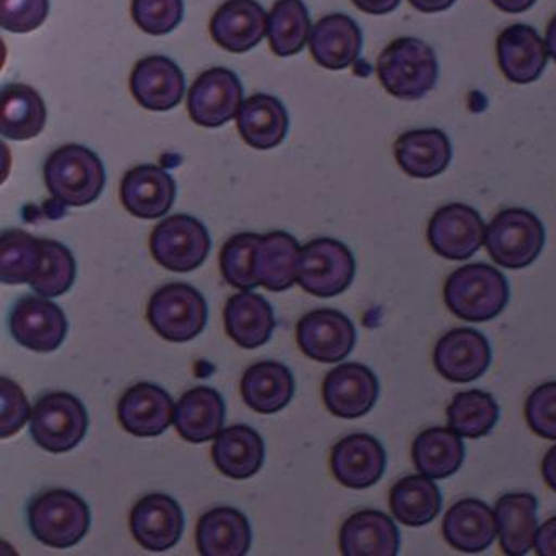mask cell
Instances as JSON below:
<instances>
[{
	"mask_svg": "<svg viewBox=\"0 0 556 556\" xmlns=\"http://www.w3.org/2000/svg\"><path fill=\"white\" fill-rule=\"evenodd\" d=\"M444 304L466 323H488L498 318L509 303V285L500 269L490 264H466L444 282Z\"/></svg>",
	"mask_w": 556,
	"mask_h": 556,
	"instance_id": "cell-1",
	"label": "cell"
},
{
	"mask_svg": "<svg viewBox=\"0 0 556 556\" xmlns=\"http://www.w3.org/2000/svg\"><path fill=\"white\" fill-rule=\"evenodd\" d=\"M376 73L391 96L418 101L437 86L440 70L430 43L416 37H402L381 52Z\"/></svg>",
	"mask_w": 556,
	"mask_h": 556,
	"instance_id": "cell-2",
	"label": "cell"
},
{
	"mask_svg": "<svg viewBox=\"0 0 556 556\" xmlns=\"http://www.w3.org/2000/svg\"><path fill=\"white\" fill-rule=\"evenodd\" d=\"M43 179L55 201L64 206L83 207L101 195L105 186L104 164L91 149L62 146L46 161Z\"/></svg>",
	"mask_w": 556,
	"mask_h": 556,
	"instance_id": "cell-3",
	"label": "cell"
},
{
	"mask_svg": "<svg viewBox=\"0 0 556 556\" xmlns=\"http://www.w3.org/2000/svg\"><path fill=\"white\" fill-rule=\"evenodd\" d=\"M30 533L43 545L67 549L80 542L91 528V509L77 493L48 490L27 508Z\"/></svg>",
	"mask_w": 556,
	"mask_h": 556,
	"instance_id": "cell-4",
	"label": "cell"
},
{
	"mask_svg": "<svg viewBox=\"0 0 556 556\" xmlns=\"http://www.w3.org/2000/svg\"><path fill=\"white\" fill-rule=\"evenodd\" d=\"M545 228L539 216L523 207H509L493 217L484 232L488 254L505 269H525L545 248Z\"/></svg>",
	"mask_w": 556,
	"mask_h": 556,
	"instance_id": "cell-5",
	"label": "cell"
},
{
	"mask_svg": "<svg viewBox=\"0 0 556 556\" xmlns=\"http://www.w3.org/2000/svg\"><path fill=\"white\" fill-rule=\"evenodd\" d=\"M148 321L164 340L188 343L206 328V300L194 286L170 282L149 300Z\"/></svg>",
	"mask_w": 556,
	"mask_h": 556,
	"instance_id": "cell-6",
	"label": "cell"
},
{
	"mask_svg": "<svg viewBox=\"0 0 556 556\" xmlns=\"http://www.w3.org/2000/svg\"><path fill=\"white\" fill-rule=\"evenodd\" d=\"M89 416L79 397L65 391L46 394L30 415V437L49 453H67L86 437Z\"/></svg>",
	"mask_w": 556,
	"mask_h": 556,
	"instance_id": "cell-7",
	"label": "cell"
},
{
	"mask_svg": "<svg viewBox=\"0 0 556 556\" xmlns=\"http://www.w3.org/2000/svg\"><path fill=\"white\" fill-rule=\"evenodd\" d=\"M356 275V261L344 242L318 238L301 248L298 257V285L318 298L340 296Z\"/></svg>",
	"mask_w": 556,
	"mask_h": 556,
	"instance_id": "cell-8",
	"label": "cell"
},
{
	"mask_svg": "<svg viewBox=\"0 0 556 556\" xmlns=\"http://www.w3.org/2000/svg\"><path fill=\"white\" fill-rule=\"evenodd\" d=\"M152 256L163 268L191 273L201 268L211 253L206 226L188 214H174L155 226L149 241Z\"/></svg>",
	"mask_w": 556,
	"mask_h": 556,
	"instance_id": "cell-9",
	"label": "cell"
},
{
	"mask_svg": "<svg viewBox=\"0 0 556 556\" xmlns=\"http://www.w3.org/2000/svg\"><path fill=\"white\" fill-rule=\"evenodd\" d=\"M9 331L21 346L52 353L64 343L70 321L58 304L43 296H24L12 306Z\"/></svg>",
	"mask_w": 556,
	"mask_h": 556,
	"instance_id": "cell-10",
	"label": "cell"
},
{
	"mask_svg": "<svg viewBox=\"0 0 556 556\" xmlns=\"http://www.w3.org/2000/svg\"><path fill=\"white\" fill-rule=\"evenodd\" d=\"M298 346L307 358L318 363H341L356 346V328L338 309L311 311L296 326Z\"/></svg>",
	"mask_w": 556,
	"mask_h": 556,
	"instance_id": "cell-11",
	"label": "cell"
},
{
	"mask_svg": "<svg viewBox=\"0 0 556 556\" xmlns=\"http://www.w3.org/2000/svg\"><path fill=\"white\" fill-rule=\"evenodd\" d=\"M483 217L462 203L440 207L428 225V242L438 256L450 261L470 260L484 242Z\"/></svg>",
	"mask_w": 556,
	"mask_h": 556,
	"instance_id": "cell-12",
	"label": "cell"
},
{
	"mask_svg": "<svg viewBox=\"0 0 556 556\" xmlns=\"http://www.w3.org/2000/svg\"><path fill=\"white\" fill-rule=\"evenodd\" d=\"M492 356V346L483 332L473 328H456L438 340L433 363L444 380L471 383L488 371Z\"/></svg>",
	"mask_w": 556,
	"mask_h": 556,
	"instance_id": "cell-13",
	"label": "cell"
},
{
	"mask_svg": "<svg viewBox=\"0 0 556 556\" xmlns=\"http://www.w3.org/2000/svg\"><path fill=\"white\" fill-rule=\"evenodd\" d=\"M380 397L378 376L362 363H343L323 381V400L331 415L356 419L368 415Z\"/></svg>",
	"mask_w": 556,
	"mask_h": 556,
	"instance_id": "cell-14",
	"label": "cell"
},
{
	"mask_svg": "<svg viewBox=\"0 0 556 556\" xmlns=\"http://www.w3.org/2000/svg\"><path fill=\"white\" fill-rule=\"evenodd\" d=\"M242 102V84L232 71L213 67L195 79L188 96L189 116L203 127L225 126Z\"/></svg>",
	"mask_w": 556,
	"mask_h": 556,
	"instance_id": "cell-15",
	"label": "cell"
},
{
	"mask_svg": "<svg viewBox=\"0 0 556 556\" xmlns=\"http://www.w3.org/2000/svg\"><path fill=\"white\" fill-rule=\"evenodd\" d=\"M130 533L148 552H167L185 533V514L173 496L152 493L142 496L129 517Z\"/></svg>",
	"mask_w": 556,
	"mask_h": 556,
	"instance_id": "cell-16",
	"label": "cell"
},
{
	"mask_svg": "<svg viewBox=\"0 0 556 556\" xmlns=\"http://www.w3.org/2000/svg\"><path fill=\"white\" fill-rule=\"evenodd\" d=\"M388 456L383 444L368 433H354L331 450V471L343 486L366 490L383 478Z\"/></svg>",
	"mask_w": 556,
	"mask_h": 556,
	"instance_id": "cell-17",
	"label": "cell"
},
{
	"mask_svg": "<svg viewBox=\"0 0 556 556\" xmlns=\"http://www.w3.org/2000/svg\"><path fill=\"white\" fill-rule=\"evenodd\" d=\"M117 418L127 433L135 437H160L174 421L170 394L154 383L130 387L117 403Z\"/></svg>",
	"mask_w": 556,
	"mask_h": 556,
	"instance_id": "cell-18",
	"label": "cell"
},
{
	"mask_svg": "<svg viewBox=\"0 0 556 556\" xmlns=\"http://www.w3.org/2000/svg\"><path fill=\"white\" fill-rule=\"evenodd\" d=\"M185 89V74L164 55L142 59L130 74V92L148 111H170L182 101Z\"/></svg>",
	"mask_w": 556,
	"mask_h": 556,
	"instance_id": "cell-19",
	"label": "cell"
},
{
	"mask_svg": "<svg viewBox=\"0 0 556 556\" xmlns=\"http://www.w3.org/2000/svg\"><path fill=\"white\" fill-rule=\"evenodd\" d=\"M176 181L163 167L142 164L130 169L121 182L124 210L141 219L166 216L176 201Z\"/></svg>",
	"mask_w": 556,
	"mask_h": 556,
	"instance_id": "cell-20",
	"label": "cell"
},
{
	"mask_svg": "<svg viewBox=\"0 0 556 556\" xmlns=\"http://www.w3.org/2000/svg\"><path fill=\"white\" fill-rule=\"evenodd\" d=\"M266 12L256 0H228L211 18L214 42L226 51L242 54L256 48L268 33Z\"/></svg>",
	"mask_w": 556,
	"mask_h": 556,
	"instance_id": "cell-21",
	"label": "cell"
},
{
	"mask_svg": "<svg viewBox=\"0 0 556 556\" xmlns=\"http://www.w3.org/2000/svg\"><path fill=\"white\" fill-rule=\"evenodd\" d=\"M496 54L502 73L509 83H535L548 62L546 40L533 27L515 24L500 34Z\"/></svg>",
	"mask_w": 556,
	"mask_h": 556,
	"instance_id": "cell-22",
	"label": "cell"
},
{
	"mask_svg": "<svg viewBox=\"0 0 556 556\" xmlns=\"http://www.w3.org/2000/svg\"><path fill=\"white\" fill-rule=\"evenodd\" d=\"M400 546V530L378 509H362L341 527L340 549L344 556H396Z\"/></svg>",
	"mask_w": 556,
	"mask_h": 556,
	"instance_id": "cell-23",
	"label": "cell"
},
{
	"mask_svg": "<svg viewBox=\"0 0 556 556\" xmlns=\"http://www.w3.org/2000/svg\"><path fill=\"white\" fill-rule=\"evenodd\" d=\"M309 48L315 61L325 70H346L362 54V29L350 15H326L311 29Z\"/></svg>",
	"mask_w": 556,
	"mask_h": 556,
	"instance_id": "cell-24",
	"label": "cell"
},
{
	"mask_svg": "<svg viewBox=\"0 0 556 556\" xmlns=\"http://www.w3.org/2000/svg\"><path fill=\"white\" fill-rule=\"evenodd\" d=\"M496 535L495 511L481 500H462L444 515V540L458 552H484L493 545Z\"/></svg>",
	"mask_w": 556,
	"mask_h": 556,
	"instance_id": "cell-25",
	"label": "cell"
},
{
	"mask_svg": "<svg viewBox=\"0 0 556 556\" xmlns=\"http://www.w3.org/2000/svg\"><path fill=\"white\" fill-rule=\"evenodd\" d=\"M253 542L247 515L231 506L213 508L199 518L195 545L204 556L247 555Z\"/></svg>",
	"mask_w": 556,
	"mask_h": 556,
	"instance_id": "cell-26",
	"label": "cell"
},
{
	"mask_svg": "<svg viewBox=\"0 0 556 556\" xmlns=\"http://www.w3.org/2000/svg\"><path fill=\"white\" fill-rule=\"evenodd\" d=\"M226 419L225 400L213 388L198 387L186 391L174 409V427L189 443L216 440Z\"/></svg>",
	"mask_w": 556,
	"mask_h": 556,
	"instance_id": "cell-27",
	"label": "cell"
},
{
	"mask_svg": "<svg viewBox=\"0 0 556 556\" xmlns=\"http://www.w3.org/2000/svg\"><path fill=\"white\" fill-rule=\"evenodd\" d=\"M394 157L408 176L431 179L452 163V142L443 130L434 127L409 130L397 138Z\"/></svg>",
	"mask_w": 556,
	"mask_h": 556,
	"instance_id": "cell-28",
	"label": "cell"
},
{
	"mask_svg": "<svg viewBox=\"0 0 556 556\" xmlns=\"http://www.w3.org/2000/svg\"><path fill=\"white\" fill-rule=\"evenodd\" d=\"M225 328L242 350H256L271 340L276 328L275 311L260 294L242 291L226 303Z\"/></svg>",
	"mask_w": 556,
	"mask_h": 556,
	"instance_id": "cell-29",
	"label": "cell"
},
{
	"mask_svg": "<svg viewBox=\"0 0 556 556\" xmlns=\"http://www.w3.org/2000/svg\"><path fill=\"white\" fill-rule=\"evenodd\" d=\"M296 390L293 372L278 362H260L242 375V400L261 415H275L291 403Z\"/></svg>",
	"mask_w": 556,
	"mask_h": 556,
	"instance_id": "cell-30",
	"label": "cell"
},
{
	"mask_svg": "<svg viewBox=\"0 0 556 556\" xmlns=\"http://www.w3.org/2000/svg\"><path fill=\"white\" fill-rule=\"evenodd\" d=\"M211 456L220 473L232 480H248L263 468L266 448L254 428L235 425L217 434Z\"/></svg>",
	"mask_w": 556,
	"mask_h": 556,
	"instance_id": "cell-31",
	"label": "cell"
},
{
	"mask_svg": "<svg viewBox=\"0 0 556 556\" xmlns=\"http://www.w3.org/2000/svg\"><path fill=\"white\" fill-rule=\"evenodd\" d=\"M496 528L503 553L523 556L535 546L539 500L531 493H508L495 506Z\"/></svg>",
	"mask_w": 556,
	"mask_h": 556,
	"instance_id": "cell-32",
	"label": "cell"
},
{
	"mask_svg": "<svg viewBox=\"0 0 556 556\" xmlns=\"http://www.w3.org/2000/svg\"><path fill=\"white\" fill-rule=\"evenodd\" d=\"M238 129L248 146L268 151L285 141L289 129L288 113L281 101L273 96H251L239 109Z\"/></svg>",
	"mask_w": 556,
	"mask_h": 556,
	"instance_id": "cell-33",
	"label": "cell"
},
{
	"mask_svg": "<svg viewBox=\"0 0 556 556\" xmlns=\"http://www.w3.org/2000/svg\"><path fill=\"white\" fill-rule=\"evenodd\" d=\"M300 244L285 231L261 236L254 253V275L261 286L281 293L298 281Z\"/></svg>",
	"mask_w": 556,
	"mask_h": 556,
	"instance_id": "cell-34",
	"label": "cell"
},
{
	"mask_svg": "<svg viewBox=\"0 0 556 556\" xmlns=\"http://www.w3.org/2000/svg\"><path fill=\"white\" fill-rule=\"evenodd\" d=\"M48 121L43 99L33 87L11 84L0 98V132L11 141H27L42 132Z\"/></svg>",
	"mask_w": 556,
	"mask_h": 556,
	"instance_id": "cell-35",
	"label": "cell"
},
{
	"mask_svg": "<svg viewBox=\"0 0 556 556\" xmlns=\"http://www.w3.org/2000/svg\"><path fill=\"white\" fill-rule=\"evenodd\" d=\"M391 514L405 527L419 528L440 515L443 496L433 478L409 475L394 483L390 493Z\"/></svg>",
	"mask_w": 556,
	"mask_h": 556,
	"instance_id": "cell-36",
	"label": "cell"
},
{
	"mask_svg": "<svg viewBox=\"0 0 556 556\" xmlns=\"http://www.w3.org/2000/svg\"><path fill=\"white\" fill-rule=\"evenodd\" d=\"M412 456L419 473L444 480L462 470L465 443L452 428H428L413 441Z\"/></svg>",
	"mask_w": 556,
	"mask_h": 556,
	"instance_id": "cell-37",
	"label": "cell"
},
{
	"mask_svg": "<svg viewBox=\"0 0 556 556\" xmlns=\"http://www.w3.org/2000/svg\"><path fill=\"white\" fill-rule=\"evenodd\" d=\"M42 241L21 229H8L0 238V279L4 285H26L39 275Z\"/></svg>",
	"mask_w": 556,
	"mask_h": 556,
	"instance_id": "cell-38",
	"label": "cell"
},
{
	"mask_svg": "<svg viewBox=\"0 0 556 556\" xmlns=\"http://www.w3.org/2000/svg\"><path fill=\"white\" fill-rule=\"evenodd\" d=\"M446 413L450 428L468 440H478L492 433L500 419V406L495 397L481 390L455 394Z\"/></svg>",
	"mask_w": 556,
	"mask_h": 556,
	"instance_id": "cell-39",
	"label": "cell"
},
{
	"mask_svg": "<svg viewBox=\"0 0 556 556\" xmlns=\"http://www.w3.org/2000/svg\"><path fill=\"white\" fill-rule=\"evenodd\" d=\"M309 12L301 0H278L268 18L271 51L289 58L303 51L309 36Z\"/></svg>",
	"mask_w": 556,
	"mask_h": 556,
	"instance_id": "cell-40",
	"label": "cell"
},
{
	"mask_svg": "<svg viewBox=\"0 0 556 556\" xmlns=\"http://www.w3.org/2000/svg\"><path fill=\"white\" fill-rule=\"evenodd\" d=\"M42 241L43 263L39 275L30 282L34 293L43 298H59L73 288L77 276V264L70 248L51 239Z\"/></svg>",
	"mask_w": 556,
	"mask_h": 556,
	"instance_id": "cell-41",
	"label": "cell"
},
{
	"mask_svg": "<svg viewBox=\"0 0 556 556\" xmlns=\"http://www.w3.org/2000/svg\"><path fill=\"white\" fill-rule=\"evenodd\" d=\"M260 239L256 232H239L229 238L220 250V273L232 288L250 291L260 286L254 275V253Z\"/></svg>",
	"mask_w": 556,
	"mask_h": 556,
	"instance_id": "cell-42",
	"label": "cell"
},
{
	"mask_svg": "<svg viewBox=\"0 0 556 556\" xmlns=\"http://www.w3.org/2000/svg\"><path fill=\"white\" fill-rule=\"evenodd\" d=\"M130 14L139 29L151 36H164L179 26L185 15L182 0H132Z\"/></svg>",
	"mask_w": 556,
	"mask_h": 556,
	"instance_id": "cell-43",
	"label": "cell"
},
{
	"mask_svg": "<svg viewBox=\"0 0 556 556\" xmlns=\"http://www.w3.org/2000/svg\"><path fill=\"white\" fill-rule=\"evenodd\" d=\"M528 427L543 440H556V381L531 391L525 405Z\"/></svg>",
	"mask_w": 556,
	"mask_h": 556,
	"instance_id": "cell-44",
	"label": "cell"
},
{
	"mask_svg": "<svg viewBox=\"0 0 556 556\" xmlns=\"http://www.w3.org/2000/svg\"><path fill=\"white\" fill-rule=\"evenodd\" d=\"M48 15L49 0H0V24L9 33H33Z\"/></svg>",
	"mask_w": 556,
	"mask_h": 556,
	"instance_id": "cell-45",
	"label": "cell"
},
{
	"mask_svg": "<svg viewBox=\"0 0 556 556\" xmlns=\"http://www.w3.org/2000/svg\"><path fill=\"white\" fill-rule=\"evenodd\" d=\"M0 396H2V413H0V434L2 438L14 437L24 428L27 419L33 415L27 396L15 381L2 376L0 380Z\"/></svg>",
	"mask_w": 556,
	"mask_h": 556,
	"instance_id": "cell-46",
	"label": "cell"
},
{
	"mask_svg": "<svg viewBox=\"0 0 556 556\" xmlns=\"http://www.w3.org/2000/svg\"><path fill=\"white\" fill-rule=\"evenodd\" d=\"M535 549L540 556H556V517L546 520L536 531Z\"/></svg>",
	"mask_w": 556,
	"mask_h": 556,
	"instance_id": "cell-47",
	"label": "cell"
},
{
	"mask_svg": "<svg viewBox=\"0 0 556 556\" xmlns=\"http://www.w3.org/2000/svg\"><path fill=\"white\" fill-rule=\"evenodd\" d=\"M402 0H353L359 11L371 15H384L393 12Z\"/></svg>",
	"mask_w": 556,
	"mask_h": 556,
	"instance_id": "cell-48",
	"label": "cell"
},
{
	"mask_svg": "<svg viewBox=\"0 0 556 556\" xmlns=\"http://www.w3.org/2000/svg\"><path fill=\"white\" fill-rule=\"evenodd\" d=\"M542 475L549 490L556 493V444L548 450L542 463Z\"/></svg>",
	"mask_w": 556,
	"mask_h": 556,
	"instance_id": "cell-49",
	"label": "cell"
},
{
	"mask_svg": "<svg viewBox=\"0 0 556 556\" xmlns=\"http://www.w3.org/2000/svg\"><path fill=\"white\" fill-rule=\"evenodd\" d=\"M408 2L419 12L434 14V12H443L452 8L456 0H408Z\"/></svg>",
	"mask_w": 556,
	"mask_h": 556,
	"instance_id": "cell-50",
	"label": "cell"
},
{
	"mask_svg": "<svg viewBox=\"0 0 556 556\" xmlns=\"http://www.w3.org/2000/svg\"><path fill=\"white\" fill-rule=\"evenodd\" d=\"M492 2L500 11L508 12V14H521V12L533 8L536 0H492Z\"/></svg>",
	"mask_w": 556,
	"mask_h": 556,
	"instance_id": "cell-51",
	"label": "cell"
},
{
	"mask_svg": "<svg viewBox=\"0 0 556 556\" xmlns=\"http://www.w3.org/2000/svg\"><path fill=\"white\" fill-rule=\"evenodd\" d=\"M546 48H548L549 55L556 62V15L549 22L548 27H546Z\"/></svg>",
	"mask_w": 556,
	"mask_h": 556,
	"instance_id": "cell-52",
	"label": "cell"
}]
</instances>
